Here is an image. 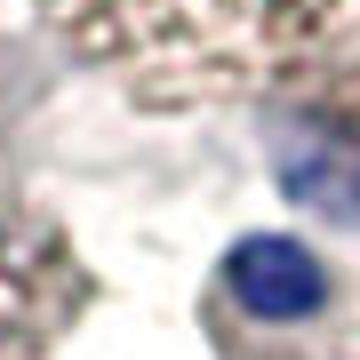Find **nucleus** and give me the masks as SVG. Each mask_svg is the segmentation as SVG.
<instances>
[{"instance_id": "4", "label": "nucleus", "mask_w": 360, "mask_h": 360, "mask_svg": "<svg viewBox=\"0 0 360 360\" xmlns=\"http://www.w3.org/2000/svg\"><path fill=\"white\" fill-rule=\"evenodd\" d=\"M224 296L232 304H248L257 321H321L328 312V272L304 257L296 240H240L232 248V264H224Z\"/></svg>"}, {"instance_id": "3", "label": "nucleus", "mask_w": 360, "mask_h": 360, "mask_svg": "<svg viewBox=\"0 0 360 360\" xmlns=\"http://www.w3.org/2000/svg\"><path fill=\"white\" fill-rule=\"evenodd\" d=\"M89 312V264L65 224L0 193V360H40Z\"/></svg>"}, {"instance_id": "1", "label": "nucleus", "mask_w": 360, "mask_h": 360, "mask_svg": "<svg viewBox=\"0 0 360 360\" xmlns=\"http://www.w3.org/2000/svg\"><path fill=\"white\" fill-rule=\"evenodd\" d=\"M40 16L144 104L288 89L360 32V0H40Z\"/></svg>"}, {"instance_id": "2", "label": "nucleus", "mask_w": 360, "mask_h": 360, "mask_svg": "<svg viewBox=\"0 0 360 360\" xmlns=\"http://www.w3.org/2000/svg\"><path fill=\"white\" fill-rule=\"evenodd\" d=\"M272 176L296 208L360 232V56H328L288 80L272 112Z\"/></svg>"}]
</instances>
